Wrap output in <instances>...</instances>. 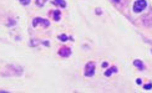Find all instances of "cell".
<instances>
[{"label":"cell","mask_w":152,"mask_h":93,"mask_svg":"<svg viewBox=\"0 0 152 93\" xmlns=\"http://www.w3.org/2000/svg\"><path fill=\"white\" fill-rule=\"evenodd\" d=\"M31 25L33 27H37V26H42V27H49L50 26V21L48 19H44V17H34L33 21H31Z\"/></svg>","instance_id":"1"},{"label":"cell","mask_w":152,"mask_h":93,"mask_svg":"<svg viewBox=\"0 0 152 93\" xmlns=\"http://www.w3.org/2000/svg\"><path fill=\"white\" fill-rule=\"evenodd\" d=\"M95 71H96V65H95V62L90 61V62H87V63L85 65L84 74L86 77H92L95 74Z\"/></svg>","instance_id":"2"},{"label":"cell","mask_w":152,"mask_h":93,"mask_svg":"<svg viewBox=\"0 0 152 93\" xmlns=\"http://www.w3.org/2000/svg\"><path fill=\"white\" fill-rule=\"evenodd\" d=\"M146 8H147V1L146 0H136V1L134 3V6H132V9H134L135 12H141Z\"/></svg>","instance_id":"3"},{"label":"cell","mask_w":152,"mask_h":93,"mask_svg":"<svg viewBox=\"0 0 152 93\" xmlns=\"http://www.w3.org/2000/svg\"><path fill=\"white\" fill-rule=\"evenodd\" d=\"M58 53H59V56H61V57H64V58L70 57V56H71V48L64 46V47H61V48L59 50Z\"/></svg>","instance_id":"4"},{"label":"cell","mask_w":152,"mask_h":93,"mask_svg":"<svg viewBox=\"0 0 152 93\" xmlns=\"http://www.w3.org/2000/svg\"><path fill=\"white\" fill-rule=\"evenodd\" d=\"M117 71H118V70H117V67H116V66H112V67H109V68H107V70L105 71V73H104V74H105L106 77H110L111 74H113V73H117Z\"/></svg>","instance_id":"5"},{"label":"cell","mask_w":152,"mask_h":93,"mask_svg":"<svg viewBox=\"0 0 152 93\" xmlns=\"http://www.w3.org/2000/svg\"><path fill=\"white\" fill-rule=\"evenodd\" d=\"M134 66L137 68L138 71H143V70H145V63H143L141 60H138V58L134 61Z\"/></svg>","instance_id":"6"},{"label":"cell","mask_w":152,"mask_h":93,"mask_svg":"<svg viewBox=\"0 0 152 93\" xmlns=\"http://www.w3.org/2000/svg\"><path fill=\"white\" fill-rule=\"evenodd\" d=\"M51 3H53L54 5H56V6H60V8H62V9H65L66 6H67V4H66L65 0H53Z\"/></svg>","instance_id":"7"},{"label":"cell","mask_w":152,"mask_h":93,"mask_svg":"<svg viewBox=\"0 0 152 93\" xmlns=\"http://www.w3.org/2000/svg\"><path fill=\"white\" fill-rule=\"evenodd\" d=\"M51 16L54 17L55 21H60V20H61V11H60V10H54V11H51Z\"/></svg>","instance_id":"8"},{"label":"cell","mask_w":152,"mask_h":93,"mask_svg":"<svg viewBox=\"0 0 152 93\" xmlns=\"http://www.w3.org/2000/svg\"><path fill=\"white\" fill-rule=\"evenodd\" d=\"M58 39H59L60 41H62V42H66V41H69V40H70V41H74L71 36H67V35H65V34L59 35V36H58Z\"/></svg>","instance_id":"9"},{"label":"cell","mask_w":152,"mask_h":93,"mask_svg":"<svg viewBox=\"0 0 152 93\" xmlns=\"http://www.w3.org/2000/svg\"><path fill=\"white\" fill-rule=\"evenodd\" d=\"M48 1H49V0H35V4L39 6V8H42V6L45 5Z\"/></svg>","instance_id":"10"},{"label":"cell","mask_w":152,"mask_h":93,"mask_svg":"<svg viewBox=\"0 0 152 93\" xmlns=\"http://www.w3.org/2000/svg\"><path fill=\"white\" fill-rule=\"evenodd\" d=\"M19 3H20L21 5H24V6H26L31 3V0H19Z\"/></svg>","instance_id":"11"},{"label":"cell","mask_w":152,"mask_h":93,"mask_svg":"<svg viewBox=\"0 0 152 93\" xmlns=\"http://www.w3.org/2000/svg\"><path fill=\"white\" fill-rule=\"evenodd\" d=\"M143 88L146 89V91H151V89H152V83H147V84H145V86H143Z\"/></svg>","instance_id":"12"},{"label":"cell","mask_w":152,"mask_h":93,"mask_svg":"<svg viewBox=\"0 0 152 93\" xmlns=\"http://www.w3.org/2000/svg\"><path fill=\"white\" fill-rule=\"evenodd\" d=\"M101 66H102L104 68H105V67L107 68V67H109V63H107V62H102V63H101Z\"/></svg>","instance_id":"13"},{"label":"cell","mask_w":152,"mask_h":93,"mask_svg":"<svg viewBox=\"0 0 152 93\" xmlns=\"http://www.w3.org/2000/svg\"><path fill=\"white\" fill-rule=\"evenodd\" d=\"M136 82H137V84H141V83H142V81H141L140 78H138V79H136Z\"/></svg>","instance_id":"14"},{"label":"cell","mask_w":152,"mask_h":93,"mask_svg":"<svg viewBox=\"0 0 152 93\" xmlns=\"http://www.w3.org/2000/svg\"><path fill=\"white\" fill-rule=\"evenodd\" d=\"M113 1H120V0H113Z\"/></svg>","instance_id":"15"},{"label":"cell","mask_w":152,"mask_h":93,"mask_svg":"<svg viewBox=\"0 0 152 93\" xmlns=\"http://www.w3.org/2000/svg\"><path fill=\"white\" fill-rule=\"evenodd\" d=\"M151 53H152V50H151Z\"/></svg>","instance_id":"16"}]
</instances>
